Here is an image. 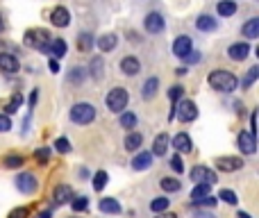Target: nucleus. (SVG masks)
<instances>
[{"instance_id":"obj_2","label":"nucleus","mask_w":259,"mask_h":218,"mask_svg":"<svg viewBox=\"0 0 259 218\" xmlns=\"http://www.w3.org/2000/svg\"><path fill=\"white\" fill-rule=\"evenodd\" d=\"M23 43L30 45L34 50H48V43H50V32L48 30H41V27H32V30L25 32L23 36Z\"/></svg>"},{"instance_id":"obj_53","label":"nucleus","mask_w":259,"mask_h":218,"mask_svg":"<svg viewBox=\"0 0 259 218\" xmlns=\"http://www.w3.org/2000/svg\"><path fill=\"white\" fill-rule=\"evenodd\" d=\"M195 218H214V216H212V213H202V211H200V213H195Z\"/></svg>"},{"instance_id":"obj_27","label":"nucleus","mask_w":259,"mask_h":218,"mask_svg":"<svg viewBox=\"0 0 259 218\" xmlns=\"http://www.w3.org/2000/svg\"><path fill=\"white\" fill-rule=\"evenodd\" d=\"M195 27H198L200 32H214L216 30V21H214L212 16H207V14H202V16L198 18V23H195Z\"/></svg>"},{"instance_id":"obj_15","label":"nucleus","mask_w":259,"mask_h":218,"mask_svg":"<svg viewBox=\"0 0 259 218\" xmlns=\"http://www.w3.org/2000/svg\"><path fill=\"white\" fill-rule=\"evenodd\" d=\"M168 143H171V139H168L166 132H162V134L154 136V141H152V157H164V154L168 152Z\"/></svg>"},{"instance_id":"obj_42","label":"nucleus","mask_w":259,"mask_h":218,"mask_svg":"<svg viewBox=\"0 0 259 218\" xmlns=\"http://www.w3.org/2000/svg\"><path fill=\"white\" fill-rule=\"evenodd\" d=\"M27 216H30V209H27V207H16V209H12V211H9L7 218H27Z\"/></svg>"},{"instance_id":"obj_17","label":"nucleus","mask_w":259,"mask_h":218,"mask_svg":"<svg viewBox=\"0 0 259 218\" xmlns=\"http://www.w3.org/2000/svg\"><path fill=\"white\" fill-rule=\"evenodd\" d=\"M139 71H141V62H139L136 57H125V59L121 62V73H123V75L134 77Z\"/></svg>"},{"instance_id":"obj_5","label":"nucleus","mask_w":259,"mask_h":218,"mask_svg":"<svg viewBox=\"0 0 259 218\" xmlns=\"http://www.w3.org/2000/svg\"><path fill=\"white\" fill-rule=\"evenodd\" d=\"M173 118L182 123H191L198 118V107H195L193 100H182V102H175L173 107Z\"/></svg>"},{"instance_id":"obj_9","label":"nucleus","mask_w":259,"mask_h":218,"mask_svg":"<svg viewBox=\"0 0 259 218\" xmlns=\"http://www.w3.org/2000/svg\"><path fill=\"white\" fill-rule=\"evenodd\" d=\"M164 25H166V23H164V16L157 12H150L143 21V27L150 32V34H159V32L164 30Z\"/></svg>"},{"instance_id":"obj_45","label":"nucleus","mask_w":259,"mask_h":218,"mask_svg":"<svg viewBox=\"0 0 259 218\" xmlns=\"http://www.w3.org/2000/svg\"><path fill=\"white\" fill-rule=\"evenodd\" d=\"M193 204H195V207H214V204H216V200H214L212 195H204V198H200V200H193Z\"/></svg>"},{"instance_id":"obj_11","label":"nucleus","mask_w":259,"mask_h":218,"mask_svg":"<svg viewBox=\"0 0 259 218\" xmlns=\"http://www.w3.org/2000/svg\"><path fill=\"white\" fill-rule=\"evenodd\" d=\"M18 68H21V64H18V59L14 57V54H9V52H0V73L14 75V73H18Z\"/></svg>"},{"instance_id":"obj_12","label":"nucleus","mask_w":259,"mask_h":218,"mask_svg":"<svg viewBox=\"0 0 259 218\" xmlns=\"http://www.w3.org/2000/svg\"><path fill=\"white\" fill-rule=\"evenodd\" d=\"M50 23H53L55 27H68V23H71V14H68L66 7H55L53 14H50Z\"/></svg>"},{"instance_id":"obj_10","label":"nucleus","mask_w":259,"mask_h":218,"mask_svg":"<svg viewBox=\"0 0 259 218\" xmlns=\"http://www.w3.org/2000/svg\"><path fill=\"white\" fill-rule=\"evenodd\" d=\"M216 166H218V171H223V173H234V171L243 168V161H241V157H218Z\"/></svg>"},{"instance_id":"obj_16","label":"nucleus","mask_w":259,"mask_h":218,"mask_svg":"<svg viewBox=\"0 0 259 218\" xmlns=\"http://www.w3.org/2000/svg\"><path fill=\"white\" fill-rule=\"evenodd\" d=\"M173 148L177 150V152H191V148H193V143H191V136L184 134V132H180V134L173 136Z\"/></svg>"},{"instance_id":"obj_14","label":"nucleus","mask_w":259,"mask_h":218,"mask_svg":"<svg viewBox=\"0 0 259 218\" xmlns=\"http://www.w3.org/2000/svg\"><path fill=\"white\" fill-rule=\"evenodd\" d=\"M227 54H230L232 62H243V59L250 54V45L245 43V41L243 43H241V41L239 43H232L230 48H227Z\"/></svg>"},{"instance_id":"obj_54","label":"nucleus","mask_w":259,"mask_h":218,"mask_svg":"<svg viewBox=\"0 0 259 218\" xmlns=\"http://www.w3.org/2000/svg\"><path fill=\"white\" fill-rule=\"evenodd\" d=\"M239 218H250V216H248L245 211H239Z\"/></svg>"},{"instance_id":"obj_8","label":"nucleus","mask_w":259,"mask_h":218,"mask_svg":"<svg viewBox=\"0 0 259 218\" xmlns=\"http://www.w3.org/2000/svg\"><path fill=\"white\" fill-rule=\"evenodd\" d=\"M236 143H239L241 152H245V154H254V150H257V141H254L252 132H241L236 136Z\"/></svg>"},{"instance_id":"obj_55","label":"nucleus","mask_w":259,"mask_h":218,"mask_svg":"<svg viewBox=\"0 0 259 218\" xmlns=\"http://www.w3.org/2000/svg\"><path fill=\"white\" fill-rule=\"evenodd\" d=\"M0 30H3V21H0Z\"/></svg>"},{"instance_id":"obj_7","label":"nucleus","mask_w":259,"mask_h":218,"mask_svg":"<svg viewBox=\"0 0 259 218\" xmlns=\"http://www.w3.org/2000/svg\"><path fill=\"white\" fill-rule=\"evenodd\" d=\"M16 189L21 191L23 195H32L39 189V182H36V177L32 175V173H21V175L16 177Z\"/></svg>"},{"instance_id":"obj_23","label":"nucleus","mask_w":259,"mask_h":218,"mask_svg":"<svg viewBox=\"0 0 259 218\" xmlns=\"http://www.w3.org/2000/svg\"><path fill=\"white\" fill-rule=\"evenodd\" d=\"M241 32H243V36H248V39H257L259 36V18H250V21L241 27Z\"/></svg>"},{"instance_id":"obj_37","label":"nucleus","mask_w":259,"mask_h":218,"mask_svg":"<svg viewBox=\"0 0 259 218\" xmlns=\"http://www.w3.org/2000/svg\"><path fill=\"white\" fill-rule=\"evenodd\" d=\"M71 207H73V211H86L89 200H86L84 195H80V198H71Z\"/></svg>"},{"instance_id":"obj_4","label":"nucleus","mask_w":259,"mask_h":218,"mask_svg":"<svg viewBox=\"0 0 259 218\" xmlns=\"http://www.w3.org/2000/svg\"><path fill=\"white\" fill-rule=\"evenodd\" d=\"M71 121L77 123V125H89V123L95 121V107L89 102H77L73 104L71 109Z\"/></svg>"},{"instance_id":"obj_46","label":"nucleus","mask_w":259,"mask_h":218,"mask_svg":"<svg viewBox=\"0 0 259 218\" xmlns=\"http://www.w3.org/2000/svg\"><path fill=\"white\" fill-rule=\"evenodd\" d=\"M171 168H173L175 173H182V171H184V164H182L180 154H173V157H171Z\"/></svg>"},{"instance_id":"obj_40","label":"nucleus","mask_w":259,"mask_h":218,"mask_svg":"<svg viewBox=\"0 0 259 218\" xmlns=\"http://www.w3.org/2000/svg\"><path fill=\"white\" fill-rule=\"evenodd\" d=\"M55 150H57V152H62V154H68L71 152V143H68V139H57L55 141Z\"/></svg>"},{"instance_id":"obj_21","label":"nucleus","mask_w":259,"mask_h":218,"mask_svg":"<svg viewBox=\"0 0 259 218\" xmlns=\"http://www.w3.org/2000/svg\"><path fill=\"white\" fill-rule=\"evenodd\" d=\"M118 45V36L116 34H102L98 36V48L102 50V52H109V50H114Z\"/></svg>"},{"instance_id":"obj_32","label":"nucleus","mask_w":259,"mask_h":218,"mask_svg":"<svg viewBox=\"0 0 259 218\" xmlns=\"http://www.w3.org/2000/svg\"><path fill=\"white\" fill-rule=\"evenodd\" d=\"M257 77H259V66H252L248 73H245V77H243V82H241V86H243V89H250V86H252V82L257 80Z\"/></svg>"},{"instance_id":"obj_52","label":"nucleus","mask_w":259,"mask_h":218,"mask_svg":"<svg viewBox=\"0 0 259 218\" xmlns=\"http://www.w3.org/2000/svg\"><path fill=\"white\" fill-rule=\"evenodd\" d=\"M157 218H177V216H175V213H171V211H168V213H162V211H159Z\"/></svg>"},{"instance_id":"obj_22","label":"nucleus","mask_w":259,"mask_h":218,"mask_svg":"<svg viewBox=\"0 0 259 218\" xmlns=\"http://www.w3.org/2000/svg\"><path fill=\"white\" fill-rule=\"evenodd\" d=\"M216 12L221 14L223 18H225V16H234V14H236V3H234V0H221V3L216 5Z\"/></svg>"},{"instance_id":"obj_35","label":"nucleus","mask_w":259,"mask_h":218,"mask_svg":"<svg viewBox=\"0 0 259 218\" xmlns=\"http://www.w3.org/2000/svg\"><path fill=\"white\" fill-rule=\"evenodd\" d=\"M25 164V159L21 157V154H7L5 157V168H18Z\"/></svg>"},{"instance_id":"obj_50","label":"nucleus","mask_w":259,"mask_h":218,"mask_svg":"<svg viewBox=\"0 0 259 218\" xmlns=\"http://www.w3.org/2000/svg\"><path fill=\"white\" fill-rule=\"evenodd\" d=\"M36 98H39V91H32V93H30V109H34V104H36Z\"/></svg>"},{"instance_id":"obj_36","label":"nucleus","mask_w":259,"mask_h":218,"mask_svg":"<svg viewBox=\"0 0 259 218\" xmlns=\"http://www.w3.org/2000/svg\"><path fill=\"white\" fill-rule=\"evenodd\" d=\"M105 186H107V173H105V171H98V173L93 175V189H95V191H102Z\"/></svg>"},{"instance_id":"obj_33","label":"nucleus","mask_w":259,"mask_h":218,"mask_svg":"<svg viewBox=\"0 0 259 218\" xmlns=\"http://www.w3.org/2000/svg\"><path fill=\"white\" fill-rule=\"evenodd\" d=\"M21 104H23V95H21V93H14L12 100L5 104V114H14L18 107H21Z\"/></svg>"},{"instance_id":"obj_25","label":"nucleus","mask_w":259,"mask_h":218,"mask_svg":"<svg viewBox=\"0 0 259 218\" xmlns=\"http://www.w3.org/2000/svg\"><path fill=\"white\" fill-rule=\"evenodd\" d=\"M159 186H162L166 193H177V191L182 189V184H180V180H177V177H162Z\"/></svg>"},{"instance_id":"obj_38","label":"nucleus","mask_w":259,"mask_h":218,"mask_svg":"<svg viewBox=\"0 0 259 218\" xmlns=\"http://www.w3.org/2000/svg\"><path fill=\"white\" fill-rule=\"evenodd\" d=\"M136 125V116L132 112H127V114H123L121 116V127H125V130H132V127Z\"/></svg>"},{"instance_id":"obj_41","label":"nucleus","mask_w":259,"mask_h":218,"mask_svg":"<svg viewBox=\"0 0 259 218\" xmlns=\"http://www.w3.org/2000/svg\"><path fill=\"white\" fill-rule=\"evenodd\" d=\"M34 159H36L39 164H48V159H50V150H48V148H39V150L34 152Z\"/></svg>"},{"instance_id":"obj_30","label":"nucleus","mask_w":259,"mask_h":218,"mask_svg":"<svg viewBox=\"0 0 259 218\" xmlns=\"http://www.w3.org/2000/svg\"><path fill=\"white\" fill-rule=\"evenodd\" d=\"M102 57H95V59H91V66H89V71H91V77L93 80H102Z\"/></svg>"},{"instance_id":"obj_39","label":"nucleus","mask_w":259,"mask_h":218,"mask_svg":"<svg viewBox=\"0 0 259 218\" xmlns=\"http://www.w3.org/2000/svg\"><path fill=\"white\" fill-rule=\"evenodd\" d=\"M68 80H71L73 84H82V80H84V68H80V66L71 68V75H68Z\"/></svg>"},{"instance_id":"obj_6","label":"nucleus","mask_w":259,"mask_h":218,"mask_svg":"<svg viewBox=\"0 0 259 218\" xmlns=\"http://www.w3.org/2000/svg\"><path fill=\"white\" fill-rule=\"evenodd\" d=\"M191 182H195V184H216V173L207 166H193L191 168Z\"/></svg>"},{"instance_id":"obj_48","label":"nucleus","mask_w":259,"mask_h":218,"mask_svg":"<svg viewBox=\"0 0 259 218\" xmlns=\"http://www.w3.org/2000/svg\"><path fill=\"white\" fill-rule=\"evenodd\" d=\"M184 62H191V64H195V62H200V52H193V50H191L189 54H184Z\"/></svg>"},{"instance_id":"obj_1","label":"nucleus","mask_w":259,"mask_h":218,"mask_svg":"<svg viewBox=\"0 0 259 218\" xmlns=\"http://www.w3.org/2000/svg\"><path fill=\"white\" fill-rule=\"evenodd\" d=\"M209 86L221 93H232L239 86V80L230 71H212L209 73Z\"/></svg>"},{"instance_id":"obj_51","label":"nucleus","mask_w":259,"mask_h":218,"mask_svg":"<svg viewBox=\"0 0 259 218\" xmlns=\"http://www.w3.org/2000/svg\"><path fill=\"white\" fill-rule=\"evenodd\" d=\"M39 218H53V211H50V209H45L43 213H39Z\"/></svg>"},{"instance_id":"obj_43","label":"nucleus","mask_w":259,"mask_h":218,"mask_svg":"<svg viewBox=\"0 0 259 218\" xmlns=\"http://www.w3.org/2000/svg\"><path fill=\"white\" fill-rule=\"evenodd\" d=\"M182 93H184V89H182L180 84H175V86H171V89H168V98H171L173 102H177V100L182 98Z\"/></svg>"},{"instance_id":"obj_24","label":"nucleus","mask_w":259,"mask_h":218,"mask_svg":"<svg viewBox=\"0 0 259 218\" xmlns=\"http://www.w3.org/2000/svg\"><path fill=\"white\" fill-rule=\"evenodd\" d=\"M98 207L102 213H118L121 211V204H118V200H114V198H102Z\"/></svg>"},{"instance_id":"obj_47","label":"nucleus","mask_w":259,"mask_h":218,"mask_svg":"<svg viewBox=\"0 0 259 218\" xmlns=\"http://www.w3.org/2000/svg\"><path fill=\"white\" fill-rule=\"evenodd\" d=\"M9 130H12V121H9V116L0 114V132H9Z\"/></svg>"},{"instance_id":"obj_19","label":"nucleus","mask_w":259,"mask_h":218,"mask_svg":"<svg viewBox=\"0 0 259 218\" xmlns=\"http://www.w3.org/2000/svg\"><path fill=\"white\" fill-rule=\"evenodd\" d=\"M55 202L57 204H66V202H71V198H73V189L68 184H59V186H55Z\"/></svg>"},{"instance_id":"obj_44","label":"nucleus","mask_w":259,"mask_h":218,"mask_svg":"<svg viewBox=\"0 0 259 218\" xmlns=\"http://www.w3.org/2000/svg\"><path fill=\"white\" fill-rule=\"evenodd\" d=\"M221 200H225L227 204H236V193L234 191H230V189H223L221 191Z\"/></svg>"},{"instance_id":"obj_26","label":"nucleus","mask_w":259,"mask_h":218,"mask_svg":"<svg viewBox=\"0 0 259 218\" xmlns=\"http://www.w3.org/2000/svg\"><path fill=\"white\" fill-rule=\"evenodd\" d=\"M157 86H159V80H157V77H148V80L143 82V91H141V95H143L145 100H150L154 93H157Z\"/></svg>"},{"instance_id":"obj_3","label":"nucleus","mask_w":259,"mask_h":218,"mask_svg":"<svg viewBox=\"0 0 259 218\" xmlns=\"http://www.w3.org/2000/svg\"><path fill=\"white\" fill-rule=\"evenodd\" d=\"M127 100H130V95H127V89H123V86H114V89L107 93L105 102H107V109L112 114H121L123 109L127 107Z\"/></svg>"},{"instance_id":"obj_13","label":"nucleus","mask_w":259,"mask_h":218,"mask_svg":"<svg viewBox=\"0 0 259 218\" xmlns=\"http://www.w3.org/2000/svg\"><path fill=\"white\" fill-rule=\"evenodd\" d=\"M191 48H193V43H191V39L186 34L177 36V39L173 41V54H175V57H180V59L184 57V54H189Z\"/></svg>"},{"instance_id":"obj_49","label":"nucleus","mask_w":259,"mask_h":218,"mask_svg":"<svg viewBox=\"0 0 259 218\" xmlns=\"http://www.w3.org/2000/svg\"><path fill=\"white\" fill-rule=\"evenodd\" d=\"M48 68H50L53 73H59V62L53 57V59H50V64H48Z\"/></svg>"},{"instance_id":"obj_29","label":"nucleus","mask_w":259,"mask_h":218,"mask_svg":"<svg viewBox=\"0 0 259 218\" xmlns=\"http://www.w3.org/2000/svg\"><path fill=\"white\" fill-rule=\"evenodd\" d=\"M91 45H93V36H91L89 32H82V34L77 36V50H82V52H89Z\"/></svg>"},{"instance_id":"obj_28","label":"nucleus","mask_w":259,"mask_h":218,"mask_svg":"<svg viewBox=\"0 0 259 218\" xmlns=\"http://www.w3.org/2000/svg\"><path fill=\"white\" fill-rule=\"evenodd\" d=\"M141 143H143V136H141L139 132H130V134L125 136V148L127 150H139Z\"/></svg>"},{"instance_id":"obj_18","label":"nucleus","mask_w":259,"mask_h":218,"mask_svg":"<svg viewBox=\"0 0 259 218\" xmlns=\"http://www.w3.org/2000/svg\"><path fill=\"white\" fill-rule=\"evenodd\" d=\"M66 50H68V45H66V41L64 39H50L48 50H45V52H50L55 59H62L64 54H66Z\"/></svg>"},{"instance_id":"obj_31","label":"nucleus","mask_w":259,"mask_h":218,"mask_svg":"<svg viewBox=\"0 0 259 218\" xmlns=\"http://www.w3.org/2000/svg\"><path fill=\"white\" fill-rule=\"evenodd\" d=\"M168 204H171V200H168V198H154L152 202H150V211H154V213L166 211Z\"/></svg>"},{"instance_id":"obj_20","label":"nucleus","mask_w":259,"mask_h":218,"mask_svg":"<svg viewBox=\"0 0 259 218\" xmlns=\"http://www.w3.org/2000/svg\"><path fill=\"white\" fill-rule=\"evenodd\" d=\"M152 166V152H139L132 159V168L134 171H145V168Z\"/></svg>"},{"instance_id":"obj_34","label":"nucleus","mask_w":259,"mask_h":218,"mask_svg":"<svg viewBox=\"0 0 259 218\" xmlns=\"http://www.w3.org/2000/svg\"><path fill=\"white\" fill-rule=\"evenodd\" d=\"M209 189H212V184H195V189L191 191V200H200L209 195Z\"/></svg>"}]
</instances>
